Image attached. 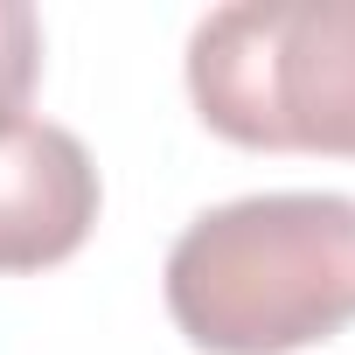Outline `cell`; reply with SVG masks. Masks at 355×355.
<instances>
[{
    "instance_id": "6da1fadb",
    "label": "cell",
    "mask_w": 355,
    "mask_h": 355,
    "mask_svg": "<svg viewBox=\"0 0 355 355\" xmlns=\"http://www.w3.org/2000/svg\"><path fill=\"white\" fill-rule=\"evenodd\" d=\"M167 313L202 355H300L355 327V196L202 209L167 251Z\"/></svg>"
},
{
    "instance_id": "7a4b0ae2",
    "label": "cell",
    "mask_w": 355,
    "mask_h": 355,
    "mask_svg": "<svg viewBox=\"0 0 355 355\" xmlns=\"http://www.w3.org/2000/svg\"><path fill=\"white\" fill-rule=\"evenodd\" d=\"M189 98L230 146L355 160V0H230L202 15Z\"/></svg>"
},
{
    "instance_id": "3957f363",
    "label": "cell",
    "mask_w": 355,
    "mask_h": 355,
    "mask_svg": "<svg viewBox=\"0 0 355 355\" xmlns=\"http://www.w3.org/2000/svg\"><path fill=\"white\" fill-rule=\"evenodd\" d=\"M98 167L70 125H0V272H49L84 251L98 223Z\"/></svg>"
},
{
    "instance_id": "277c9868",
    "label": "cell",
    "mask_w": 355,
    "mask_h": 355,
    "mask_svg": "<svg viewBox=\"0 0 355 355\" xmlns=\"http://www.w3.org/2000/svg\"><path fill=\"white\" fill-rule=\"evenodd\" d=\"M42 77V21L28 0H0V125H15Z\"/></svg>"
}]
</instances>
